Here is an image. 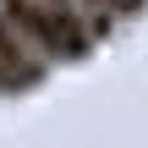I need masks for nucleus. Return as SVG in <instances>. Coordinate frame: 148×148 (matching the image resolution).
<instances>
[{"label":"nucleus","mask_w":148,"mask_h":148,"mask_svg":"<svg viewBox=\"0 0 148 148\" xmlns=\"http://www.w3.org/2000/svg\"><path fill=\"white\" fill-rule=\"evenodd\" d=\"M0 16L44 55H60V60H82L93 33L88 22L71 11V0H0Z\"/></svg>","instance_id":"f257e3e1"},{"label":"nucleus","mask_w":148,"mask_h":148,"mask_svg":"<svg viewBox=\"0 0 148 148\" xmlns=\"http://www.w3.org/2000/svg\"><path fill=\"white\" fill-rule=\"evenodd\" d=\"M44 82V60L27 55V38L0 16V88H38Z\"/></svg>","instance_id":"f03ea898"},{"label":"nucleus","mask_w":148,"mask_h":148,"mask_svg":"<svg viewBox=\"0 0 148 148\" xmlns=\"http://www.w3.org/2000/svg\"><path fill=\"white\" fill-rule=\"evenodd\" d=\"M88 5H104V11H115V16H137L148 0H88Z\"/></svg>","instance_id":"7ed1b4c3"}]
</instances>
